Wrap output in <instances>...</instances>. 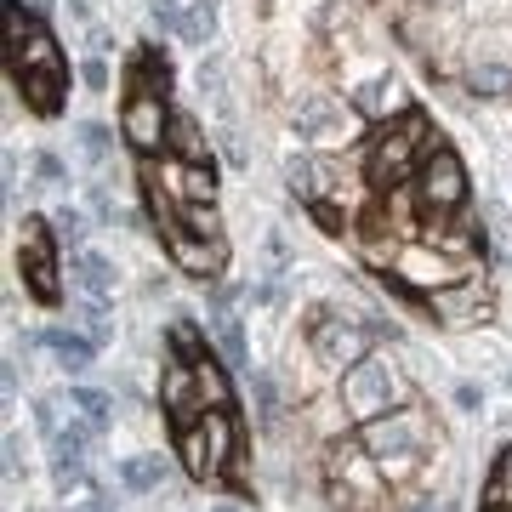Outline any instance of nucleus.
<instances>
[{"mask_svg":"<svg viewBox=\"0 0 512 512\" xmlns=\"http://www.w3.org/2000/svg\"><path fill=\"white\" fill-rule=\"evenodd\" d=\"M393 40L478 103H512V0H376Z\"/></svg>","mask_w":512,"mask_h":512,"instance_id":"f257e3e1","label":"nucleus"},{"mask_svg":"<svg viewBox=\"0 0 512 512\" xmlns=\"http://www.w3.org/2000/svg\"><path fill=\"white\" fill-rule=\"evenodd\" d=\"M6 63H12V86H18L23 109L52 120L69 103V57L57 46V35L23 6V0H6Z\"/></svg>","mask_w":512,"mask_h":512,"instance_id":"f03ea898","label":"nucleus"},{"mask_svg":"<svg viewBox=\"0 0 512 512\" xmlns=\"http://www.w3.org/2000/svg\"><path fill=\"white\" fill-rule=\"evenodd\" d=\"M387 473L382 461L365 450V439H342L330 444V501L348 512H370V501H382Z\"/></svg>","mask_w":512,"mask_h":512,"instance_id":"7ed1b4c3","label":"nucleus"},{"mask_svg":"<svg viewBox=\"0 0 512 512\" xmlns=\"http://www.w3.org/2000/svg\"><path fill=\"white\" fill-rule=\"evenodd\" d=\"M18 274L29 285L35 302H57L63 285H57V239L46 217H23V239H18Z\"/></svg>","mask_w":512,"mask_h":512,"instance_id":"20e7f679","label":"nucleus"},{"mask_svg":"<svg viewBox=\"0 0 512 512\" xmlns=\"http://www.w3.org/2000/svg\"><path fill=\"white\" fill-rule=\"evenodd\" d=\"M342 399H348V410L359 421H376V416H387V404L399 399V376H393L387 359H359L342 376Z\"/></svg>","mask_w":512,"mask_h":512,"instance_id":"39448f33","label":"nucleus"},{"mask_svg":"<svg viewBox=\"0 0 512 512\" xmlns=\"http://www.w3.org/2000/svg\"><path fill=\"white\" fill-rule=\"evenodd\" d=\"M365 450L376 461H393V456H416L421 444H427V416L421 410H399V416H376L365 421Z\"/></svg>","mask_w":512,"mask_h":512,"instance_id":"423d86ee","label":"nucleus"},{"mask_svg":"<svg viewBox=\"0 0 512 512\" xmlns=\"http://www.w3.org/2000/svg\"><path fill=\"white\" fill-rule=\"evenodd\" d=\"M160 410L171 416V427H194V416L205 410L200 393V365L194 359H171L160 376Z\"/></svg>","mask_w":512,"mask_h":512,"instance_id":"0eeeda50","label":"nucleus"},{"mask_svg":"<svg viewBox=\"0 0 512 512\" xmlns=\"http://www.w3.org/2000/svg\"><path fill=\"white\" fill-rule=\"evenodd\" d=\"M313 353H319V365H359V359H370V336L359 325H342V319H319L313 325Z\"/></svg>","mask_w":512,"mask_h":512,"instance_id":"6e6552de","label":"nucleus"},{"mask_svg":"<svg viewBox=\"0 0 512 512\" xmlns=\"http://www.w3.org/2000/svg\"><path fill=\"white\" fill-rule=\"evenodd\" d=\"M177 456H183V467L194 478H222V461H217V450H211V439H205V427H177Z\"/></svg>","mask_w":512,"mask_h":512,"instance_id":"1a4fd4ad","label":"nucleus"},{"mask_svg":"<svg viewBox=\"0 0 512 512\" xmlns=\"http://www.w3.org/2000/svg\"><path fill=\"white\" fill-rule=\"evenodd\" d=\"M120 484L137 490V495L160 490V484H165V461L160 456H126V461H120Z\"/></svg>","mask_w":512,"mask_h":512,"instance_id":"9d476101","label":"nucleus"},{"mask_svg":"<svg viewBox=\"0 0 512 512\" xmlns=\"http://www.w3.org/2000/svg\"><path fill=\"white\" fill-rule=\"evenodd\" d=\"M46 348L57 353V365L69 370V376H86V370H92V342H80V336H69V330H52Z\"/></svg>","mask_w":512,"mask_h":512,"instance_id":"9b49d317","label":"nucleus"},{"mask_svg":"<svg viewBox=\"0 0 512 512\" xmlns=\"http://www.w3.org/2000/svg\"><path fill=\"white\" fill-rule=\"evenodd\" d=\"M200 393H205L211 410H234V387H228V376H222V365L211 359V353L200 359Z\"/></svg>","mask_w":512,"mask_h":512,"instance_id":"f8f14e48","label":"nucleus"},{"mask_svg":"<svg viewBox=\"0 0 512 512\" xmlns=\"http://www.w3.org/2000/svg\"><path fill=\"white\" fill-rule=\"evenodd\" d=\"M69 404L92 421V427H109V416H114V399L103 387H69Z\"/></svg>","mask_w":512,"mask_h":512,"instance_id":"ddd939ff","label":"nucleus"},{"mask_svg":"<svg viewBox=\"0 0 512 512\" xmlns=\"http://www.w3.org/2000/svg\"><path fill=\"white\" fill-rule=\"evenodd\" d=\"M217 342H222V353H228V365L234 370H251V353H245V330H239V319L217 313Z\"/></svg>","mask_w":512,"mask_h":512,"instance_id":"4468645a","label":"nucleus"},{"mask_svg":"<svg viewBox=\"0 0 512 512\" xmlns=\"http://www.w3.org/2000/svg\"><path fill=\"white\" fill-rule=\"evenodd\" d=\"M74 279H80V285H86L92 296H103V291H109V268H103L97 256H80V274H74Z\"/></svg>","mask_w":512,"mask_h":512,"instance_id":"2eb2a0df","label":"nucleus"},{"mask_svg":"<svg viewBox=\"0 0 512 512\" xmlns=\"http://www.w3.org/2000/svg\"><path fill=\"white\" fill-rule=\"evenodd\" d=\"M35 421H40V433H46V439H57V433H63V427H57V410H52V399H40V404H35Z\"/></svg>","mask_w":512,"mask_h":512,"instance_id":"dca6fc26","label":"nucleus"},{"mask_svg":"<svg viewBox=\"0 0 512 512\" xmlns=\"http://www.w3.org/2000/svg\"><path fill=\"white\" fill-rule=\"evenodd\" d=\"M86 330H92V342H103V336H109V319H103V308H86Z\"/></svg>","mask_w":512,"mask_h":512,"instance_id":"f3484780","label":"nucleus"},{"mask_svg":"<svg viewBox=\"0 0 512 512\" xmlns=\"http://www.w3.org/2000/svg\"><path fill=\"white\" fill-rule=\"evenodd\" d=\"M456 404H461V410H484V393H478L473 382H461L456 387Z\"/></svg>","mask_w":512,"mask_h":512,"instance_id":"a211bd4d","label":"nucleus"},{"mask_svg":"<svg viewBox=\"0 0 512 512\" xmlns=\"http://www.w3.org/2000/svg\"><path fill=\"white\" fill-rule=\"evenodd\" d=\"M495 478H501V484H512V444L501 450V467H495Z\"/></svg>","mask_w":512,"mask_h":512,"instance_id":"6ab92c4d","label":"nucleus"},{"mask_svg":"<svg viewBox=\"0 0 512 512\" xmlns=\"http://www.w3.org/2000/svg\"><path fill=\"white\" fill-rule=\"evenodd\" d=\"M211 512H239V507H234V501H217V507H211Z\"/></svg>","mask_w":512,"mask_h":512,"instance_id":"aec40b11","label":"nucleus"},{"mask_svg":"<svg viewBox=\"0 0 512 512\" xmlns=\"http://www.w3.org/2000/svg\"><path fill=\"white\" fill-rule=\"evenodd\" d=\"M484 512H507V507H501V501H490V507H484Z\"/></svg>","mask_w":512,"mask_h":512,"instance_id":"412c9836","label":"nucleus"},{"mask_svg":"<svg viewBox=\"0 0 512 512\" xmlns=\"http://www.w3.org/2000/svg\"><path fill=\"white\" fill-rule=\"evenodd\" d=\"M410 512H439V507H410Z\"/></svg>","mask_w":512,"mask_h":512,"instance_id":"4be33fe9","label":"nucleus"}]
</instances>
